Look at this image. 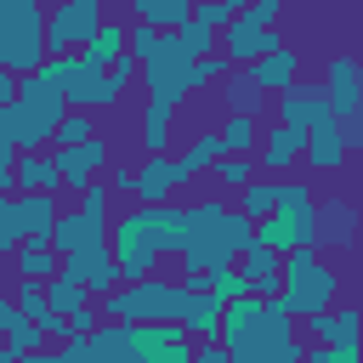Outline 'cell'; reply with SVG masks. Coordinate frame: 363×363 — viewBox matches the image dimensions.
<instances>
[{"instance_id": "obj_12", "label": "cell", "mask_w": 363, "mask_h": 363, "mask_svg": "<svg viewBox=\"0 0 363 363\" xmlns=\"http://www.w3.org/2000/svg\"><path fill=\"white\" fill-rule=\"evenodd\" d=\"M130 352H136V363H187L193 340L176 323H142V329H130Z\"/></svg>"}, {"instance_id": "obj_10", "label": "cell", "mask_w": 363, "mask_h": 363, "mask_svg": "<svg viewBox=\"0 0 363 363\" xmlns=\"http://www.w3.org/2000/svg\"><path fill=\"white\" fill-rule=\"evenodd\" d=\"M96 23H102L96 0H68V6H57V11L45 17V34H40V45H45L51 57H74V45L85 51V40L96 34Z\"/></svg>"}, {"instance_id": "obj_4", "label": "cell", "mask_w": 363, "mask_h": 363, "mask_svg": "<svg viewBox=\"0 0 363 363\" xmlns=\"http://www.w3.org/2000/svg\"><path fill=\"white\" fill-rule=\"evenodd\" d=\"M250 238L261 250H272L278 261L312 250V238H318V199H312V187L306 182H278V204H272L267 221H255Z\"/></svg>"}, {"instance_id": "obj_31", "label": "cell", "mask_w": 363, "mask_h": 363, "mask_svg": "<svg viewBox=\"0 0 363 363\" xmlns=\"http://www.w3.org/2000/svg\"><path fill=\"white\" fill-rule=\"evenodd\" d=\"M216 159H221V147H216V136H193V147H187V153L176 159V170H182V176L193 182V176H199L204 164H216Z\"/></svg>"}, {"instance_id": "obj_22", "label": "cell", "mask_w": 363, "mask_h": 363, "mask_svg": "<svg viewBox=\"0 0 363 363\" xmlns=\"http://www.w3.org/2000/svg\"><path fill=\"white\" fill-rule=\"evenodd\" d=\"M244 278H250V295H267V301H278V272H284V261L272 255V250H261L255 238H250V250H244V267H238Z\"/></svg>"}, {"instance_id": "obj_24", "label": "cell", "mask_w": 363, "mask_h": 363, "mask_svg": "<svg viewBox=\"0 0 363 363\" xmlns=\"http://www.w3.org/2000/svg\"><path fill=\"white\" fill-rule=\"evenodd\" d=\"M301 142H306L301 130H289V125H272V130H267V142L255 147V159H261L267 170H289V164L301 159Z\"/></svg>"}, {"instance_id": "obj_19", "label": "cell", "mask_w": 363, "mask_h": 363, "mask_svg": "<svg viewBox=\"0 0 363 363\" xmlns=\"http://www.w3.org/2000/svg\"><path fill=\"white\" fill-rule=\"evenodd\" d=\"M119 57H125V23H108V17H102V23H96V34L85 40L79 62H85L91 74H102V68H113Z\"/></svg>"}, {"instance_id": "obj_32", "label": "cell", "mask_w": 363, "mask_h": 363, "mask_svg": "<svg viewBox=\"0 0 363 363\" xmlns=\"http://www.w3.org/2000/svg\"><path fill=\"white\" fill-rule=\"evenodd\" d=\"M40 346H45L40 329L23 323V318H11V329H6V352H11V357H28V352H40Z\"/></svg>"}, {"instance_id": "obj_36", "label": "cell", "mask_w": 363, "mask_h": 363, "mask_svg": "<svg viewBox=\"0 0 363 363\" xmlns=\"http://www.w3.org/2000/svg\"><path fill=\"white\" fill-rule=\"evenodd\" d=\"M102 187H108V193H130V187H136V170H125V164H113Z\"/></svg>"}, {"instance_id": "obj_34", "label": "cell", "mask_w": 363, "mask_h": 363, "mask_svg": "<svg viewBox=\"0 0 363 363\" xmlns=\"http://www.w3.org/2000/svg\"><path fill=\"white\" fill-rule=\"evenodd\" d=\"M318 221H329L318 238H335V244H346V238H352V227H346V221H352V204H323V210H318Z\"/></svg>"}, {"instance_id": "obj_30", "label": "cell", "mask_w": 363, "mask_h": 363, "mask_svg": "<svg viewBox=\"0 0 363 363\" xmlns=\"http://www.w3.org/2000/svg\"><path fill=\"white\" fill-rule=\"evenodd\" d=\"M96 130H91V113H79V108H68L62 119H57V130H51V142H62V147H79V142H91Z\"/></svg>"}, {"instance_id": "obj_18", "label": "cell", "mask_w": 363, "mask_h": 363, "mask_svg": "<svg viewBox=\"0 0 363 363\" xmlns=\"http://www.w3.org/2000/svg\"><path fill=\"white\" fill-rule=\"evenodd\" d=\"M11 210H17V233H23L28 244H51L57 204H51L45 193H23V199H11Z\"/></svg>"}, {"instance_id": "obj_2", "label": "cell", "mask_w": 363, "mask_h": 363, "mask_svg": "<svg viewBox=\"0 0 363 363\" xmlns=\"http://www.w3.org/2000/svg\"><path fill=\"white\" fill-rule=\"evenodd\" d=\"M182 261L187 272H216V267H233L244 250H250V221L238 210H227L221 199H199V204H182Z\"/></svg>"}, {"instance_id": "obj_7", "label": "cell", "mask_w": 363, "mask_h": 363, "mask_svg": "<svg viewBox=\"0 0 363 363\" xmlns=\"http://www.w3.org/2000/svg\"><path fill=\"white\" fill-rule=\"evenodd\" d=\"M176 301H182L176 284H164V278H136V284H125V289H108V295H102V312H108L113 323H125V329H142V323H176Z\"/></svg>"}, {"instance_id": "obj_11", "label": "cell", "mask_w": 363, "mask_h": 363, "mask_svg": "<svg viewBox=\"0 0 363 363\" xmlns=\"http://www.w3.org/2000/svg\"><path fill=\"white\" fill-rule=\"evenodd\" d=\"M278 125L312 136L318 125H335V113H329V102H323L318 85H289V91H278Z\"/></svg>"}, {"instance_id": "obj_5", "label": "cell", "mask_w": 363, "mask_h": 363, "mask_svg": "<svg viewBox=\"0 0 363 363\" xmlns=\"http://www.w3.org/2000/svg\"><path fill=\"white\" fill-rule=\"evenodd\" d=\"M301 352H306L301 346V329H295V318L278 301H255L244 335L227 346L233 363H301Z\"/></svg>"}, {"instance_id": "obj_35", "label": "cell", "mask_w": 363, "mask_h": 363, "mask_svg": "<svg viewBox=\"0 0 363 363\" xmlns=\"http://www.w3.org/2000/svg\"><path fill=\"white\" fill-rule=\"evenodd\" d=\"M233 17H238V6H233V0H227V6H199V11H193V23H199V28H210V34H216L221 23L233 28Z\"/></svg>"}, {"instance_id": "obj_17", "label": "cell", "mask_w": 363, "mask_h": 363, "mask_svg": "<svg viewBox=\"0 0 363 363\" xmlns=\"http://www.w3.org/2000/svg\"><path fill=\"white\" fill-rule=\"evenodd\" d=\"M301 153H306V164H312V170H340V164H346V153H352V136H346L340 125H318V130L301 142Z\"/></svg>"}, {"instance_id": "obj_13", "label": "cell", "mask_w": 363, "mask_h": 363, "mask_svg": "<svg viewBox=\"0 0 363 363\" xmlns=\"http://www.w3.org/2000/svg\"><path fill=\"white\" fill-rule=\"evenodd\" d=\"M108 142L102 136H91V142H79V147H62V153H51V164H57V187H91V176L96 170H108Z\"/></svg>"}, {"instance_id": "obj_29", "label": "cell", "mask_w": 363, "mask_h": 363, "mask_svg": "<svg viewBox=\"0 0 363 363\" xmlns=\"http://www.w3.org/2000/svg\"><path fill=\"white\" fill-rule=\"evenodd\" d=\"M204 289H210L221 306H233V301H250V278H244L238 267H216V272L204 278Z\"/></svg>"}, {"instance_id": "obj_14", "label": "cell", "mask_w": 363, "mask_h": 363, "mask_svg": "<svg viewBox=\"0 0 363 363\" xmlns=\"http://www.w3.org/2000/svg\"><path fill=\"white\" fill-rule=\"evenodd\" d=\"M182 182H187V176H182V170H176V159L164 153V159H147V164L136 170V187H130V193H136L147 210H164V204L176 199V187H182Z\"/></svg>"}, {"instance_id": "obj_21", "label": "cell", "mask_w": 363, "mask_h": 363, "mask_svg": "<svg viewBox=\"0 0 363 363\" xmlns=\"http://www.w3.org/2000/svg\"><path fill=\"white\" fill-rule=\"evenodd\" d=\"M11 272H17L23 284H51L62 267H57V250H51V244H28V238H23V244L11 250Z\"/></svg>"}, {"instance_id": "obj_15", "label": "cell", "mask_w": 363, "mask_h": 363, "mask_svg": "<svg viewBox=\"0 0 363 363\" xmlns=\"http://www.w3.org/2000/svg\"><path fill=\"white\" fill-rule=\"evenodd\" d=\"M335 119H357V57H335L329 62V85H318Z\"/></svg>"}, {"instance_id": "obj_3", "label": "cell", "mask_w": 363, "mask_h": 363, "mask_svg": "<svg viewBox=\"0 0 363 363\" xmlns=\"http://www.w3.org/2000/svg\"><path fill=\"white\" fill-rule=\"evenodd\" d=\"M164 255V210L130 204L119 221H108V261L125 284L153 278V261Z\"/></svg>"}, {"instance_id": "obj_26", "label": "cell", "mask_w": 363, "mask_h": 363, "mask_svg": "<svg viewBox=\"0 0 363 363\" xmlns=\"http://www.w3.org/2000/svg\"><path fill=\"white\" fill-rule=\"evenodd\" d=\"M45 306H51V312H57V318L68 323V318H79V312L91 306V295H85V289H79L74 278H62V272H57V278L45 284Z\"/></svg>"}, {"instance_id": "obj_25", "label": "cell", "mask_w": 363, "mask_h": 363, "mask_svg": "<svg viewBox=\"0 0 363 363\" xmlns=\"http://www.w3.org/2000/svg\"><path fill=\"white\" fill-rule=\"evenodd\" d=\"M187 17H193V6H187V0H142V6H136V23H142V28H153V34H159V28H170V34H176Z\"/></svg>"}, {"instance_id": "obj_8", "label": "cell", "mask_w": 363, "mask_h": 363, "mask_svg": "<svg viewBox=\"0 0 363 363\" xmlns=\"http://www.w3.org/2000/svg\"><path fill=\"white\" fill-rule=\"evenodd\" d=\"M40 34L45 11L28 0H0V74H34L40 68Z\"/></svg>"}, {"instance_id": "obj_28", "label": "cell", "mask_w": 363, "mask_h": 363, "mask_svg": "<svg viewBox=\"0 0 363 363\" xmlns=\"http://www.w3.org/2000/svg\"><path fill=\"white\" fill-rule=\"evenodd\" d=\"M238 199H244V204H238V216L255 227V221H267V216H272V204H278V182H250V187H238Z\"/></svg>"}, {"instance_id": "obj_38", "label": "cell", "mask_w": 363, "mask_h": 363, "mask_svg": "<svg viewBox=\"0 0 363 363\" xmlns=\"http://www.w3.org/2000/svg\"><path fill=\"white\" fill-rule=\"evenodd\" d=\"M17 363H68V357H62V352H45V346H40V352H28V357H17Z\"/></svg>"}, {"instance_id": "obj_40", "label": "cell", "mask_w": 363, "mask_h": 363, "mask_svg": "<svg viewBox=\"0 0 363 363\" xmlns=\"http://www.w3.org/2000/svg\"><path fill=\"white\" fill-rule=\"evenodd\" d=\"M6 272H11V255H0V284H6Z\"/></svg>"}, {"instance_id": "obj_16", "label": "cell", "mask_w": 363, "mask_h": 363, "mask_svg": "<svg viewBox=\"0 0 363 363\" xmlns=\"http://www.w3.org/2000/svg\"><path fill=\"white\" fill-rule=\"evenodd\" d=\"M295 74H301V51H295V45H278V51H267L244 79H250L255 91H289Z\"/></svg>"}, {"instance_id": "obj_20", "label": "cell", "mask_w": 363, "mask_h": 363, "mask_svg": "<svg viewBox=\"0 0 363 363\" xmlns=\"http://www.w3.org/2000/svg\"><path fill=\"white\" fill-rule=\"evenodd\" d=\"M301 323H306L312 346H346V340H357V312H352V306H329V312L301 318Z\"/></svg>"}, {"instance_id": "obj_39", "label": "cell", "mask_w": 363, "mask_h": 363, "mask_svg": "<svg viewBox=\"0 0 363 363\" xmlns=\"http://www.w3.org/2000/svg\"><path fill=\"white\" fill-rule=\"evenodd\" d=\"M11 96H17V79H11V74H0V108H6Z\"/></svg>"}, {"instance_id": "obj_1", "label": "cell", "mask_w": 363, "mask_h": 363, "mask_svg": "<svg viewBox=\"0 0 363 363\" xmlns=\"http://www.w3.org/2000/svg\"><path fill=\"white\" fill-rule=\"evenodd\" d=\"M108 199L113 193L102 182H91V187H79V210L57 216V227H51V250H57L62 278H74L91 301L119 284V272L108 261Z\"/></svg>"}, {"instance_id": "obj_33", "label": "cell", "mask_w": 363, "mask_h": 363, "mask_svg": "<svg viewBox=\"0 0 363 363\" xmlns=\"http://www.w3.org/2000/svg\"><path fill=\"white\" fill-rule=\"evenodd\" d=\"M210 170H216L221 187H250V182H255V164H250V159H216Z\"/></svg>"}, {"instance_id": "obj_6", "label": "cell", "mask_w": 363, "mask_h": 363, "mask_svg": "<svg viewBox=\"0 0 363 363\" xmlns=\"http://www.w3.org/2000/svg\"><path fill=\"white\" fill-rule=\"evenodd\" d=\"M335 295H340V272H335L329 261H318L312 250L284 255V272H278V306H284L289 318H318V312L335 306Z\"/></svg>"}, {"instance_id": "obj_23", "label": "cell", "mask_w": 363, "mask_h": 363, "mask_svg": "<svg viewBox=\"0 0 363 363\" xmlns=\"http://www.w3.org/2000/svg\"><path fill=\"white\" fill-rule=\"evenodd\" d=\"M11 182L23 187V193H57V164H51V153H17L11 159Z\"/></svg>"}, {"instance_id": "obj_27", "label": "cell", "mask_w": 363, "mask_h": 363, "mask_svg": "<svg viewBox=\"0 0 363 363\" xmlns=\"http://www.w3.org/2000/svg\"><path fill=\"white\" fill-rule=\"evenodd\" d=\"M142 147H147V159H164V147H170V108L164 102H147V113H142Z\"/></svg>"}, {"instance_id": "obj_9", "label": "cell", "mask_w": 363, "mask_h": 363, "mask_svg": "<svg viewBox=\"0 0 363 363\" xmlns=\"http://www.w3.org/2000/svg\"><path fill=\"white\" fill-rule=\"evenodd\" d=\"M278 0H261V6H250V11H238L233 17V28H227V62H261L267 51H278L284 40L267 28V23H278Z\"/></svg>"}, {"instance_id": "obj_37", "label": "cell", "mask_w": 363, "mask_h": 363, "mask_svg": "<svg viewBox=\"0 0 363 363\" xmlns=\"http://www.w3.org/2000/svg\"><path fill=\"white\" fill-rule=\"evenodd\" d=\"M187 363H233V357H227L221 346H193V357H187Z\"/></svg>"}]
</instances>
